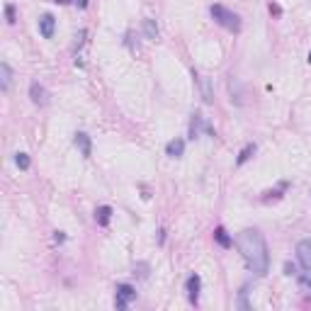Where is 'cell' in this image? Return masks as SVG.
I'll return each instance as SVG.
<instances>
[{
  "instance_id": "cell-1",
  "label": "cell",
  "mask_w": 311,
  "mask_h": 311,
  "mask_svg": "<svg viewBox=\"0 0 311 311\" xmlns=\"http://www.w3.org/2000/svg\"><path fill=\"white\" fill-rule=\"evenodd\" d=\"M236 245H238V250L243 255L248 270L253 275L263 277L267 272V267H270V255H267V243H265V238H263V233L255 231V229H245V231L238 233Z\"/></svg>"
},
{
  "instance_id": "cell-2",
  "label": "cell",
  "mask_w": 311,
  "mask_h": 311,
  "mask_svg": "<svg viewBox=\"0 0 311 311\" xmlns=\"http://www.w3.org/2000/svg\"><path fill=\"white\" fill-rule=\"evenodd\" d=\"M212 17L222 24V27H226L229 32H238V29H241V20H238V15L231 12V10H226L224 5H212Z\"/></svg>"
},
{
  "instance_id": "cell-3",
  "label": "cell",
  "mask_w": 311,
  "mask_h": 311,
  "mask_svg": "<svg viewBox=\"0 0 311 311\" xmlns=\"http://www.w3.org/2000/svg\"><path fill=\"white\" fill-rule=\"evenodd\" d=\"M134 297H136V292H134L132 285H119V287H117V299H114V307H117V309H127V304L132 302Z\"/></svg>"
},
{
  "instance_id": "cell-4",
  "label": "cell",
  "mask_w": 311,
  "mask_h": 311,
  "mask_svg": "<svg viewBox=\"0 0 311 311\" xmlns=\"http://www.w3.org/2000/svg\"><path fill=\"white\" fill-rule=\"evenodd\" d=\"M297 258H299V263L304 265V270L311 272V238L299 241V245H297Z\"/></svg>"
},
{
  "instance_id": "cell-5",
  "label": "cell",
  "mask_w": 311,
  "mask_h": 311,
  "mask_svg": "<svg viewBox=\"0 0 311 311\" xmlns=\"http://www.w3.org/2000/svg\"><path fill=\"white\" fill-rule=\"evenodd\" d=\"M54 29H56V20H54L51 15H42V17H39V32H42V37H44V39H51V37H54Z\"/></svg>"
},
{
  "instance_id": "cell-6",
  "label": "cell",
  "mask_w": 311,
  "mask_h": 311,
  "mask_svg": "<svg viewBox=\"0 0 311 311\" xmlns=\"http://www.w3.org/2000/svg\"><path fill=\"white\" fill-rule=\"evenodd\" d=\"M200 287H202V280L197 275H190L187 277V297H190V302L200 299Z\"/></svg>"
},
{
  "instance_id": "cell-7",
  "label": "cell",
  "mask_w": 311,
  "mask_h": 311,
  "mask_svg": "<svg viewBox=\"0 0 311 311\" xmlns=\"http://www.w3.org/2000/svg\"><path fill=\"white\" fill-rule=\"evenodd\" d=\"M29 95H32V102L34 105H46V90L39 83H32L29 85Z\"/></svg>"
},
{
  "instance_id": "cell-8",
  "label": "cell",
  "mask_w": 311,
  "mask_h": 311,
  "mask_svg": "<svg viewBox=\"0 0 311 311\" xmlns=\"http://www.w3.org/2000/svg\"><path fill=\"white\" fill-rule=\"evenodd\" d=\"M73 141H76V146L80 149V154H83V156H90V151H92V149H90V136H88V134L78 132Z\"/></svg>"
},
{
  "instance_id": "cell-9",
  "label": "cell",
  "mask_w": 311,
  "mask_h": 311,
  "mask_svg": "<svg viewBox=\"0 0 311 311\" xmlns=\"http://www.w3.org/2000/svg\"><path fill=\"white\" fill-rule=\"evenodd\" d=\"M112 219V207H107V204H102L97 212H95V222L100 224V226H107Z\"/></svg>"
},
{
  "instance_id": "cell-10",
  "label": "cell",
  "mask_w": 311,
  "mask_h": 311,
  "mask_svg": "<svg viewBox=\"0 0 311 311\" xmlns=\"http://www.w3.org/2000/svg\"><path fill=\"white\" fill-rule=\"evenodd\" d=\"M165 151H168L170 158H180L182 151H185V141H182V139H173V141L168 144V149H165Z\"/></svg>"
},
{
  "instance_id": "cell-11",
  "label": "cell",
  "mask_w": 311,
  "mask_h": 311,
  "mask_svg": "<svg viewBox=\"0 0 311 311\" xmlns=\"http://www.w3.org/2000/svg\"><path fill=\"white\" fill-rule=\"evenodd\" d=\"M0 76H2V90L10 88V78H12V73H10V66L7 64H0Z\"/></svg>"
},
{
  "instance_id": "cell-12",
  "label": "cell",
  "mask_w": 311,
  "mask_h": 311,
  "mask_svg": "<svg viewBox=\"0 0 311 311\" xmlns=\"http://www.w3.org/2000/svg\"><path fill=\"white\" fill-rule=\"evenodd\" d=\"M144 32H146L149 39H156V37H158V27H156L154 20H144Z\"/></svg>"
},
{
  "instance_id": "cell-13",
  "label": "cell",
  "mask_w": 311,
  "mask_h": 311,
  "mask_svg": "<svg viewBox=\"0 0 311 311\" xmlns=\"http://www.w3.org/2000/svg\"><path fill=\"white\" fill-rule=\"evenodd\" d=\"M214 238H217V241H219V245H224V248H229V245L233 243V241H231V238L226 236V231H224L222 226H219V229L214 231Z\"/></svg>"
},
{
  "instance_id": "cell-14",
  "label": "cell",
  "mask_w": 311,
  "mask_h": 311,
  "mask_svg": "<svg viewBox=\"0 0 311 311\" xmlns=\"http://www.w3.org/2000/svg\"><path fill=\"white\" fill-rule=\"evenodd\" d=\"M15 163H17V168H20V170H27V168H29V156H27V154H17V156H15Z\"/></svg>"
},
{
  "instance_id": "cell-15",
  "label": "cell",
  "mask_w": 311,
  "mask_h": 311,
  "mask_svg": "<svg viewBox=\"0 0 311 311\" xmlns=\"http://www.w3.org/2000/svg\"><path fill=\"white\" fill-rule=\"evenodd\" d=\"M253 151H255V146H245L243 151H241V156H238V160H236V163H238V165H243L245 160L250 158V154H253Z\"/></svg>"
},
{
  "instance_id": "cell-16",
  "label": "cell",
  "mask_w": 311,
  "mask_h": 311,
  "mask_svg": "<svg viewBox=\"0 0 311 311\" xmlns=\"http://www.w3.org/2000/svg\"><path fill=\"white\" fill-rule=\"evenodd\" d=\"M299 287L304 294H309L311 297V277H299Z\"/></svg>"
},
{
  "instance_id": "cell-17",
  "label": "cell",
  "mask_w": 311,
  "mask_h": 311,
  "mask_svg": "<svg viewBox=\"0 0 311 311\" xmlns=\"http://www.w3.org/2000/svg\"><path fill=\"white\" fill-rule=\"evenodd\" d=\"M7 22H15V10H12V5L7 7Z\"/></svg>"
},
{
  "instance_id": "cell-18",
  "label": "cell",
  "mask_w": 311,
  "mask_h": 311,
  "mask_svg": "<svg viewBox=\"0 0 311 311\" xmlns=\"http://www.w3.org/2000/svg\"><path fill=\"white\" fill-rule=\"evenodd\" d=\"M285 272H287V275H294L297 270H294V265H289V263H287V265H285Z\"/></svg>"
},
{
  "instance_id": "cell-19",
  "label": "cell",
  "mask_w": 311,
  "mask_h": 311,
  "mask_svg": "<svg viewBox=\"0 0 311 311\" xmlns=\"http://www.w3.org/2000/svg\"><path fill=\"white\" fill-rule=\"evenodd\" d=\"M56 2H61V5H66V2H68V0H56Z\"/></svg>"
},
{
  "instance_id": "cell-20",
  "label": "cell",
  "mask_w": 311,
  "mask_h": 311,
  "mask_svg": "<svg viewBox=\"0 0 311 311\" xmlns=\"http://www.w3.org/2000/svg\"><path fill=\"white\" fill-rule=\"evenodd\" d=\"M309 64H311V54H309Z\"/></svg>"
}]
</instances>
